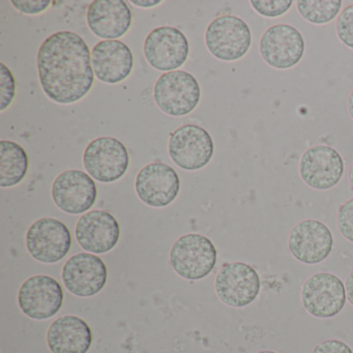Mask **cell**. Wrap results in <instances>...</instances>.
I'll return each instance as SVG.
<instances>
[{"label": "cell", "mask_w": 353, "mask_h": 353, "mask_svg": "<svg viewBox=\"0 0 353 353\" xmlns=\"http://www.w3.org/2000/svg\"><path fill=\"white\" fill-rule=\"evenodd\" d=\"M38 71L45 94L59 104L79 102L94 85L90 48L79 34L69 30L53 34L43 42Z\"/></svg>", "instance_id": "6da1fadb"}, {"label": "cell", "mask_w": 353, "mask_h": 353, "mask_svg": "<svg viewBox=\"0 0 353 353\" xmlns=\"http://www.w3.org/2000/svg\"><path fill=\"white\" fill-rule=\"evenodd\" d=\"M216 245L198 233L183 235L171 248V266L185 280L198 281L210 276L216 268Z\"/></svg>", "instance_id": "7a4b0ae2"}, {"label": "cell", "mask_w": 353, "mask_h": 353, "mask_svg": "<svg viewBox=\"0 0 353 353\" xmlns=\"http://www.w3.org/2000/svg\"><path fill=\"white\" fill-rule=\"evenodd\" d=\"M251 28L247 22L234 15H223L210 22L205 32V44L212 57L219 61H239L251 48Z\"/></svg>", "instance_id": "3957f363"}, {"label": "cell", "mask_w": 353, "mask_h": 353, "mask_svg": "<svg viewBox=\"0 0 353 353\" xmlns=\"http://www.w3.org/2000/svg\"><path fill=\"white\" fill-rule=\"evenodd\" d=\"M154 98L159 108L170 117H185L193 112L201 98L196 78L188 72H168L156 82Z\"/></svg>", "instance_id": "277c9868"}, {"label": "cell", "mask_w": 353, "mask_h": 353, "mask_svg": "<svg viewBox=\"0 0 353 353\" xmlns=\"http://www.w3.org/2000/svg\"><path fill=\"white\" fill-rule=\"evenodd\" d=\"M301 303L305 311L320 319L336 317L347 303L343 281L332 272H317L303 283Z\"/></svg>", "instance_id": "5b68a950"}, {"label": "cell", "mask_w": 353, "mask_h": 353, "mask_svg": "<svg viewBox=\"0 0 353 353\" xmlns=\"http://www.w3.org/2000/svg\"><path fill=\"white\" fill-rule=\"evenodd\" d=\"M305 43L301 32L290 24H274L259 41V52L266 65L286 71L299 65L305 55Z\"/></svg>", "instance_id": "8992f818"}, {"label": "cell", "mask_w": 353, "mask_h": 353, "mask_svg": "<svg viewBox=\"0 0 353 353\" xmlns=\"http://www.w3.org/2000/svg\"><path fill=\"white\" fill-rule=\"evenodd\" d=\"M220 301L232 307H245L257 299L261 280L257 270L245 262L225 263L214 281Z\"/></svg>", "instance_id": "52a82bcc"}, {"label": "cell", "mask_w": 353, "mask_h": 353, "mask_svg": "<svg viewBox=\"0 0 353 353\" xmlns=\"http://www.w3.org/2000/svg\"><path fill=\"white\" fill-rule=\"evenodd\" d=\"M169 156L179 168L197 171L208 166L214 152V140L202 127L185 125L170 135Z\"/></svg>", "instance_id": "ba28073f"}, {"label": "cell", "mask_w": 353, "mask_h": 353, "mask_svg": "<svg viewBox=\"0 0 353 353\" xmlns=\"http://www.w3.org/2000/svg\"><path fill=\"white\" fill-rule=\"evenodd\" d=\"M129 154L123 142L113 137H100L86 146L84 168L100 181L110 183L121 179L129 168Z\"/></svg>", "instance_id": "9c48e42d"}, {"label": "cell", "mask_w": 353, "mask_h": 353, "mask_svg": "<svg viewBox=\"0 0 353 353\" xmlns=\"http://www.w3.org/2000/svg\"><path fill=\"white\" fill-rule=\"evenodd\" d=\"M344 171V160L340 152L325 144L307 148L299 160L301 181L317 191H327L338 185Z\"/></svg>", "instance_id": "30bf717a"}, {"label": "cell", "mask_w": 353, "mask_h": 353, "mask_svg": "<svg viewBox=\"0 0 353 353\" xmlns=\"http://www.w3.org/2000/svg\"><path fill=\"white\" fill-rule=\"evenodd\" d=\"M71 247L70 229L57 219H40L30 227L26 233L28 253L42 263H57L68 255Z\"/></svg>", "instance_id": "8fae6325"}, {"label": "cell", "mask_w": 353, "mask_h": 353, "mask_svg": "<svg viewBox=\"0 0 353 353\" xmlns=\"http://www.w3.org/2000/svg\"><path fill=\"white\" fill-rule=\"evenodd\" d=\"M63 287L52 276L37 274L20 287L18 303L24 315L34 320L52 318L63 307Z\"/></svg>", "instance_id": "7c38bea8"}, {"label": "cell", "mask_w": 353, "mask_h": 353, "mask_svg": "<svg viewBox=\"0 0 353 353\" xmlns=\"http://www.w3.org/2000/svg\"><path fill=\"white\" fill-rule=\"evenodd\" d=\"M288 248L297 261L314 265L330 257L334 248V236L327 225L315 219H307L291 229Z\"/></svg>", "instance_id": "4fadbf2b"}, {"label": "cell", "mask_w": 353, "mask_h": 353, "mask_svg": "<svg viewBox=\"0 0 353 353\" xmlns=\"http://www.w3.org/2000/svg\"><path fill=\"white\" fill-rule=\"evenodd\" d=\"M144 57L154 69L162 72L177 71L189 57L187 37L171 26L152 30L144 42Z\"/></svg>", "instance_id": "5bb4252c"}, {"label": "cell", "mask_w": 353, "mask_h": 353, "mask_svg": "<svg viewBox=\"0 0 353 353\" xmlns=\"http://www.w3.org/2000/svg\"><path fill=\"white\" fill-rule=\"evenodd\" d=\"M63 284L72 294L92 297L104 289L108 279L106 264L92 253H79L67 260L61 272Z\"/></svg>", "instance_id": "9a60e30c"}, {"label": "cell", "mask_w": 353, "mask_h": 353, "mask_svg": "<svg viewBox=\"0 0 353 353\" xmlns=\"http://www.w3.org/2000/svg\"><path fill=\"white\" fill-rule=\"evenodd\" d=\"M136 193L146 205L166 208L172 203L181 190L176 171L165 163H150L136 176Z\"/></svg>", "instance_id": "2e32d148"}, {"label": "cell", "mask_w": 353, "mask_h": 353, "mask_svg": "<svg viewBox=\"0 0 353 353\" xmlns=\"http://www.w3.org/2000/svg\"><path fill=\"white\" fill-rule=\"evenodd\" d=\"M98 190L94 179L81 170L59 174L52 185V198L59 210L70 214L88 212L94 206Z\"/></svg>", "instance_id": "e0dca14e"}, {"label": "cell", "mask_w": 353, "mask_h": 353, "mask_svg": "<svg viewBox=\"0 0 353 353\" xmlns=\"http://www.w3.org/2000/svg\"><path fill=\"white\" fill-rule=\"evenodd\" d=\"M75 234L80 247L88 253L105 254L117 247L121 228L110 212L96 210L79 219Z\"/></svg>", "instance_id": "ac0fdd59"}, {"label": "cell", "mask_w": 353, "mask_h": 353, "mask_svg": "<svg viewBox=\"0 0 353 353\" xmlns=\"http://www.w3.org/2000/svg\"><path fill=\"white\" fill-rule=\"evenodd\" d=\"M133 21L131 9L123 0H94L88 10V24L92 34L105 41L121 38Z\"/></svg>", "instance_id": "d6986e66"}, {"label": "cell", "mask_w": 353, "mask_h": 353, "mask_svg": "<svg viewBox=\"0 0 353 353\" xmlns=\"http://www.w3.org/2000/svg\"><path fill=\"white\" fill-rule=\"evenodd\" d=\"M94 75L107 84H117L131 75L134 57L127 44L119 40L102 41L92 51Z\"/></svg>", "instance_id": "ffe728a7"}, {"label": "cell", "mask_w": 353, "mask_h": 353, "mask_svg": "<svg viewBox=\"0 0 353 353\" xmlns=\"http://www.w3.org/2000/svg\"><path fill=\"white\" fill-rule=\"evenodd\" d=\"M47 344L52 353H88L92 344V328L78 316H63L49 327Z\"/></svg>", "instance_id": "44dd1931"}, {"label": "cell", "mask_w": 353, "mask_h": 353, "mask_svg": "<svg viewBox=\"0 0 353 353\" xmlns=\"http://www.w3.org/2000/svg\"><path fill=\"white\" fill-rule=\"evenodd\" d=\"M28 171V157L20 144L9 140L0 141V187L19 185Z\"/></svg>", "instance_id": "7402d4cb"}, {"label": "cell", "mask_w": 353, "mask_h": 353, "mask_svg": "<svg viewBox=\"0 0 353 353\" xmlns=\"http://www.w3.org/2000/svg\"><path fill=\"white\" fill-rule=\"evenodd\" d=\"M341 0H299L296 1L299 15L311 24L324 26L339 17L342 9Z\"/></svg>", "instance_id": "603a6c76"}, {"label": "cell", "mask_w": 353, "mask_h": 353, "mask_svg": "<svg viewBox=\"0 0 353 353\" xmlns=\"http://www.w3.org/2000/svg\"><path fill=\"white\" fill-rule=\"evenodd\" d=\"M250 3L258 15L274 19L288 13L294 1L292 0H251Z\"/></svg>", "instance_id": "cb8c5ba5"}, {"label": "cell", "mask_w": 353, "mask_h": 353, "mask_svg": "<svg viewBox=\"0 0 353 353\" xmlns=\"http://www.w3.org/2000/svg\"><path fill=\"white\" fill-rule=\"evenodd\" d=\"M0 111L3 112L15 98L16 81L11 70L5 63H0Z\"/></svg>", "instance_id": "d4e9b609"}, {"label": "cell", "mask_w": 353, "mask_h": 353, "mask_svg": "<svg viewBox=\"0 0 353 353\" xmlns=\"http://www.w3.org/2000/svg\"><path fill=\"white\" fill-rule=\"evenodd\" d=\"M336 32L341 43L353 50V5L341 12L336 21Z\"/></svg>", "instance_id": "484cf974"}, {"label": "cell", "mask_w": 353, "mask_h": 353, "mask_svg": "<svg viewBox=\"0 0 353 353\" xmlns=\"http://www.w3.org/2000/svg\"><path fill=\"white\" fill-rule=\"evenodd\" d=\"M336 226L342 236L353 243V198L341 204L339 208Z\"/></svg>", "instance_id": "4316f807"}, {"label": "cell", "mask_w": 353, "mask_h": 353, "mask_svg": "<svg viewBox=\"0 0 353 353\" xmlns=\"http://www.w3.org/2000/svg\"><path fill=\"white\" fill-rule=\"evenodd\" d=\"M12 5L26 15H38L50 7L49 0H13Z\"/></svg>", "instance_id": "83f0119b"}, {"label": "cell", "mask_w": 353, "mask_h": 353, "mask_svg": "<svg viewBox=\"0 0 353 353\" xmlns=\"http://www.w3.org/2000/svg\"><path fill=\"white\" fill-rule=\"evenodd\" d=\"M312 353H353V351L350 346L343 341L328 339L319 343Z\"/></svg>", "instance_id": "f1b7e54d"}, {"label": "cell", "mask_w": 353, "mask_h": 353, "mask_svg": "<svg viewBox=\"0 0 353 353\" xmlns=\"http://www.w3.org/2000/svg\"><path fill=\"white\" fill-rule=\"evenodd\" d=\"M345 289H346L347 301L353 307V270L349 272L345 281Z\"/></svg>", "instance_id": "f546056e"}, {"label": "cell", "mask_w": 353, "mask_h": 353, "mask_svg": "<svg viewBox=\"0 0 353 353\" xmlns=\"http://www.w3.org/2000/svg\"><path fill=\"white\" fill-rule=\"evenodd\" d=\"M161 3H162L161 0H154V1H136V0L133 1V0H132V3L140 8L156 7V6L160 5Z\"/></svg>", "instance_id": "4dcf8cb0"}, {"label": "cell", "mask_w": 353, "mask_h": 353, "mask_svg": "<svg viewBox=\"0 0 353 353\" xmlns=\"http://www.w3.org/2000/svg\"><path fill=\"white\" fill-rule=\"evenodd\" d=\"M347 109H348L349 115L353 121V88L349 94L348 101H347Z\"/></svg>", "instance_id": "1f68e13d"}, {"label": "cell", "mask_w": 353, "mask_h": 353, "mask_svg": "<svg viewBox=\"0 0 353 353\" xmlns=\"http://www.w3.org/2000/svg\"><path fill=\"white\" fill-rule=\"evenodd\" d=\"M348 181L349 185H350L351 190L353 191V162L352 164H351L350 168H349Z\"/></svg>", "instance_id": "d6a6232c"}, {"label": "cell", "mask_w": 353, "mask_h": 353, "mask_svg": "<svg viewBox=\"0 0 353 353\" xmlns=\"http://www.w3.org/2000/svg\"><path fill=\"white\" fill-rule=\"evenodd\" d=\"M256 353H278V352H276V351H274V350H261V351H258V352H256Z\"/></svg>", "instance_id": "836d02e7"}]
</instances>
